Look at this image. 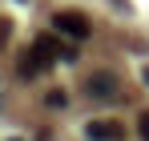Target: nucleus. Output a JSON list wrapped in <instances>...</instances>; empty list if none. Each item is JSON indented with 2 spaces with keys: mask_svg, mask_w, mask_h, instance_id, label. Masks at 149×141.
Segmentation results:
<instances>
[{
  "mask_svg": "<svg viewBox=\"0 0 149 141\" xmlns=\"http://www.w3.org/2000/svg\"><path fill=\"white\" fill-rule=\"evenodd\" d=\"M137 133H141V141H149V113L137 117Z\"/></svg>",
  "mask_w": 149,
  "mask_h": 141,
  "instance_id": "obj_7",
  "label": "nucleus"
},
{
  "mask_svg": "<svg viewBox=\"0 0 149 141\" xmlns=\"http://www.w3.org/2000/svg\"><path fill=\"white\" fill-rule=\"evenodd\" d=\"M85 137H89V141H121V137H125V129L117 125V121H89Z\"/></svg>",
  "mask_w": 149,
  "mask_h": 141,
  "instance_id": "obj_5",
  "label": "nucleus"
},
{
  "mask_svg": "<svg viewBox=\"0 0 149 141\" xmlns=\"http://www.w3.org/2000/svg\"><path fill=\"white\" fill-rule=\"evenodd\" d=\"M85 93L93 97V101H121V81L113 77V73H93L89 81H85Z\"/></svg>",
  "mask_w": 149,
  "mask_h": 141,
  "instance_id": "obj_1",
  "label": "nucleus"
},
{
  "mask_svg": "<svg viewBox=\"0 0 149 141\" xmlns=\"http://www.w3.org/2000/svg\"><path fill=\"white\" fill-rule=\"evenodd\" d=\"M36 48H40L45 61H77V57H81L73 45H61L56 36H36Z\"/></svg>",
  "mask_w": 149,
  "mask_h": 141,
  "instance_id": "obj_3",
  "label": "nucleus"
},
{
  "mask_svg": "<svg viewBox=\"0 0 149 141\" xmlns=\"http://www.w3.org/2000/svg\"><path fill=\"white\" fill-rule=\"evenodd\" d=\"M45 65H49V61H45V57H40V48L32 45V48H24V52H20V57H16V73H20V77H36V73L45 69Z\"/></svg>",
  "mask_w": 149,
  "mask_h": 141,
  "instance_id": "obj_4",
  "label": "nucleus"
},
{
  "mask_svg": "<svg viewBox=\"0 0 149 141\" xmlns=\"http://www.w3.org/2000/svg\"><path fill=\"white\" fill-rule=\"evenodd\" d=\"M12 141H20V137H12Z\"/></svg>",
  "mask_w": 149,
  "mask_h": 141,
  "instance_id": "obj_10",
  "label": "nucleus"
},
{
  "mask_svg": "<svg viewBox=\"0 0 149 141\" xmlns=\"http://www.w3.org/2000/svg\"><path fill=\"white\" fill-rule=\"evenodd\" d=\"M8 32H12V20H8V16H0V45L8 40Z\"/></svg>",
  "mask_w": 149,
  "mask_h": 141,
  "instance_id": "obj_8",
  "label": "nucleus"
},
{
  "mask_svg": "<svg viewBox=\"0 0 149 141\" xmlns=\"http://www.w3.org/2000/svg\"><path fill=\"white\" fill-rule=\"evenodd\" d=\"M45 105H49V109H65V105H69V97L61 93V89H52V93L45 97Z\"/></svg>",
  "mask_w": 149,
  "mask_h": 141,
  "instance_id": "obj_6",
  "label": "nucleus"
},
{
  "mask_svg": "<svg viewBox=\"0 0 149 141\" xmlns=\"http://www.w3.org/2000/svg\"><path fill=\"white\" fill-rule=\"evenodd\" d=\"M20 4H24V0H20Z\"/></svg>",
  "mask_w": 149,
  "mask_h": 141,
  "instance_id": "obj_11",
  "label": "nucleus"
},
{
  "mask_svg": "<svg viewBox=\"0 0 149 141\" xmlns=\"http://www.w3.org/2000/svg\"><path fill=\"white\" fill-rule=\"evenodd\" d=\"M141 81H145V85H149V69H141Z\"/></svg>",
  "mask_w": 149,
  "mask_h": 141,
  "instance_id": "obj_9",
  "label": "nucleus"
},
{
  "mask_svg": "<svg viewBox=\"0 0 149 141\" xmlns=\"http://www.w3.org/2000/svg\"><path fill=\"white\" fill-rule=\"evenodd\" d=\"M52 28H56L61 36H69V40H85V36L93 32L81 12H56V16H52Z\"/></svg>",
  "mask_w": 149,
  "mask_h": 141,
  "instance_id": "obj_2",
  "label": "nucleus"
}]
</instances>
